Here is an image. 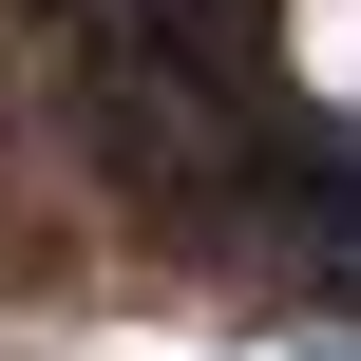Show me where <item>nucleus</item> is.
Segmentation results:
<instances>
[{"label": "nucleus", "mask_w": 361, "mask_h": 361, "mask_svg": "<svg viewBox=\"0 0 361 361\" xmlns=\"http://www.w3.org/2000/svg\"><path fill=\"white\" fill-rule=\"evenodd\" d=\"M76 133H95V171H114V190H171V209H190V190H247V133H228L171 57H152V76H133V57H95V76H76Z\"/></svg>", "instance_id": "nucleus-1"}]
</instances>
